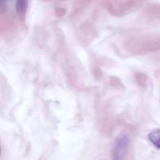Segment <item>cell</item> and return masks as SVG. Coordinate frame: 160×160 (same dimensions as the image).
Here are the masks:
<instances>
[{
    "label": "cell",
    "mask_w": 160,
    "mask_h": 160,
    "mask_svg": "<svg viewBox=\"0 0 160 160\" xmlns=\"http://www.w3.org/2000/svg\"><path fill=\"white\" fill-rule=\"evenodd\" d=\"M129 143L130 141L128 135L123 134L119 136L114 142L113 147L112 148V152H111L112 159L125 160L128 151Z\"/></svg>",
    "instance_id": "obj_1"
},
{
    "label": "cell",
    "mask_w": 160,
    "mask_h": 160,
    "mask_svg": "<svg viewBox=\"0 0 160 160\" xmlns=\"http://www.w3.org/2000/svg\"><path fill=\"white\" fill-rule=\"evenodd\" d=\"M149 142L158 149H160V129L154 130L148 134Z\"/></svg>",
    "instance_id": "obj_2"
},
{
    "label": "cell",
    "mask_w": 160,
    "mask_h": 160,
    "mask_svg": "<svg viewBox=\"0 0 160 160\" xmlns=\"http://www.w3.org/2000/svg\"><path fill=\"white\" fill-rule=\"evenodd\" d=\"M27 7H28V2L27 1H18L16 4V9L17 12L19 14H23L26 11Z\"/></svg>",
    "instance_id": "obj_3"
},
{
    "label": "cell",
    "mask_w": 160,
    "mask_h": 160,
    "mask_svg": "<svg viewBox=\"0 0 160 160\" xmlns=\"http://www.w3.org/2000/svg\"><path fill=\"white\" fill-rule=\"evenodd\" d=\"M0 155H1V147H0Z\"/></svg>",
    "instance_id": "obj_4"
}]
</instances>
